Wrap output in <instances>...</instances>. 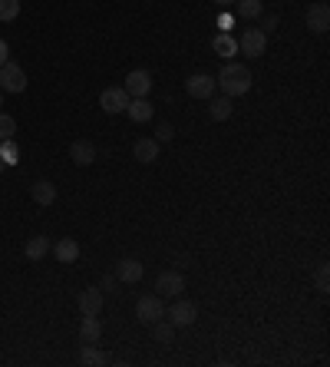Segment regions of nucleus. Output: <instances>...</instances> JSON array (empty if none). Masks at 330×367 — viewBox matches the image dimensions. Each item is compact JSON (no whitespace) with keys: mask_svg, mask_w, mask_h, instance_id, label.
Masks as SVG:
<instances>
[{"mask_svg":"<svg viewBox=\"0 0 330 367\" xmlns=\"http://www.w3.org/2000/svg\"><path fill=\"white\" fill-rule=\"evenodd\" d=\"M215 83L221 86L225 96H244V93L251 90V70L244 67V63H235V60H228L225 67H221V73L215 76Z\"/></svg>","mask_w":330,"mask_h":367,"instance_id":"1","label":"nucleus"},{"mask_svg":"<svg viewBox=\"0 0 330 367\" xmlns=\"http://www.w3.org/2000/svg\"><path fill=\"white\" fill-rule=\"evenodd\" d=\"M264 50H268V34L261 27H248L238 37V54L257 60V56H264Z\"/></svg>","mask_w":330,"mask_h":367,"instance_id":"2","label":"nucleus"},{"mask_svg":"<svg viewBox=\"0 0 330 367\" xmlns=\"http://www.w3.org/2000/svg\"><path fill=\"white\" fill-rule=\"evenodd\" d=\"M136 318L142 321V324H155L159 318H165V305L159 294H142L139 301H136Z\"/></svg>","mask_w":330,"mask_h":367,"instance_id":"3","label":"nucleus"},{"mask_svg":"<svg viewBox=\"0 0 330 367\" xmlns=\"http://www.w3.org/2000/svg\"><path fill=\"white\" fill-rule=\"evenodd\" d=\"M165 314H168V321H172L175 328H192V324H195V318H199V308H195V301L175 298V305H172Z\"/></svg>","mask_w":330,"mask_h":367,"instance_id":"4","label":"nucleus"},{"mask_svg":"<svg viewBox=\"0 0 330 367\" xmlns=\"http://www.w3.org/2000/svg\"><path fill=\"white\" fill-rule=\"evenodd\" d=\"M0 90L3 93H23L27 90V73L20 70L17 63H10V60L0 67Z\"/></svg>","mask_w":330,"mask_h":367,"instance_id":"5","label":"nucleus"},{"mask_svg":"<svg viewBox=\"0 0 330 367\" xmlns=\"http://www.w3.org/2000/svg\"><path fill=\"white\" fill-rule=\"evenodd\" d=\"M185 90H188L192 99H212L215 90H218V83H215V76L195 73V76H188V80H185Z\"/></svg>","mask_w":330,"mask_h":367,"instance_id":"6","label":"nucleus"},{"mask_svg":"<svg viewBox=\"0 0 330 367\" xmlns=\"http://www.w3.org/2000/svg\"><path fill=\"white\" fill-rule=\"evenodd\" d=\"M99 106H103V113L116 116V113H123L129 106V93L123 86H110V90L99 93Z\"/></svg>","mask_w":330,"mask_h":367,"instance_id":"7","label":"nucleus"},{"mask_svg":"<svg viewBox=\"0 0 330 367\" xmlns=\"http://www.w3.org/2000/svg\"><path fill=\"white\" fill-rule=\"evenodd\" d=\"M182 292H185V278L179 275V272H165V275H159V281H155V294H159V298H179Z\"/></svg>","mask_w":330,"mask_h":367,"instance_id":"8","label":"nucleus"},{"mask_svg":"<svg viewBox=\"0 0 330 367\" xmlns=\"http://www.w3.org/2000/svg\"><path fill=\"white\" fill-rule=\"evenodd\" d=\"M123 90L129 93V99L132 96H149V90H152V73L149 70H132V73H126V86Z\"/></svg>","mask_w":330,"mask_h":367,"instance_id":"9","label":"nucleus"},{"mask_svg":"<svg viewBox=\"0 0 330 367\" xmlns=\"http://www.w3.org/2000/svg\"><path fill=\"white\" fill-rule=\"evenodd\" d=\"M116 281H126V285L142 281V261H139V258H123V261L116 265Z\"/></svg>","mask_w":330,"mask_h":367,"instance_id":"10","label":"nucleus"},{"mask_svg":"<svg viewBox=\"0 0 330 367\" xmlns=\"http://www.w3.org/2000/svg\"><path fill=\"white\" fill-rule=\"evenodd\" d=\"M307 27H311L314 34H327L330 30V7L327 3H314L311 10H307Z\"/></svg>","mask_w":330,"mask_h":367,"instance_id":"11","label":"nucleus"},{"mask_svg":"<svg viewBox=\"0 0 330 367\" xmlns=\"http://www.w3.org/2000/svg\"><path fill=\"white\" fill-rule=\"evenodd\" d=\"M99 334H103V321H99V314H83L79 341H83V344H96V341H99Z\"/></svg>","mask_w":330,"mask_h":367,"instance_id":"12","label":"nucleus"},{"mask_svg":"<svg viewBox=\"0 0 330 367\" xmlns=\"http://www.w3.org/2000/svg\"><path fill=\"white\" fill-rule=\"evenodd\" d=\"M231 113H235V106H231V96H212V99H208V116H212L215 123L231 119Z\"/></svg>","mask_w":330,"mask_h":367,"instance_id":"13","label":"nucleus"},{"mask_svg":"<svg viewBox=\"0 0 330 367\" xmlns=\"http://www.w3.org/2000/svg\"><path fill=\"white\" fill-rule=\"evenodd\" d=\"M126 113H129V119H132V123H149V119H152V103H149L146 96H132V99H129V106H126Z\"/></svg>","mask_w":330,"mask_h":367,"instance_id":"14","label":"nucleus"},{"mask_svg":"<svg viewBox=\"0 0 330 367\" xmlns=\"http://www.w3.org/2000/svg\"><path fill=\"white\" fill-rule=\"evenodd\" d=\"M53 255L60 265H73L76 258H79V241L76 239H60L53 245Z\"/></svg>","mask_w":330,"mask_h":367,"instance_id":"15","label":"nucleus"},{"mask_svg":"<svg viewBox=\"0 0 330 367\" xmlns=\"http://www.w3.org/2000/svg\"><path fill=\"white\" fill-rule=\"evenodd\" d=\"M132 156L142 165H152L159 159V139H139V143L132 146Z\"/></svg>","mask_w":330,"mask_h":367,"instance_id":"16","label":"nucleus"},{"mask_svg":"<svg viewBox=\"0 0 330 367\" xmlns=\"http://www.w3.org/2000/svg\"><path fill=\"white\" fill-rule=\"evenodd\" d=\"M30 196H34L37 205H53L56 202V185L50 182V179H37V182L30 185Z\"/></svg>","mask_w":330,"mask_h":367,"instance_id":"17","label":"nucleus"},{"mask_svg":"<svg viewBox=\"0 0 330 367\" xmlns=\"http://www.w3.org/2000/svg\"><path fill=\"white\" fill-rule=\"evenodd\" d=\"M70 159H73L76 165H92L96 163V146L86 143V139H76L73 146H70Z\"/></svg>","mask_w":330,"mask_h":367,"instance_id":"18","label":"nucleus"},{"mask_svg":"<svg viewBox=\"0 0 330 367\" xmlns=\"http://www.w3.org/2000/svg\"><path fill=\"white\" fill-rule=\"evenodd\" d=\"M212 50H215L221 60H231V56L238 54V40L231 37V34H215V40H212Z\"/></svg>","mask_w":330,"mask_h":367,"instance_id":"19","label":"nucleus"},{"mask_svg":"<svg viewBox=\"0 0 330 367\" xmlns=\"http://www.w3.org/2000/svg\"><path fill=\"white\" fill-rule=\"evenodd\" d=\"M79 311L83 314H99L103 311V292L99 288H86L79 294Z\"/></svg>","mask_w":330,"mask_h":367,"instance_id":"20","label":"nucleus"},{"mask_svg":"<svg viewBox=\"0 0 330 367\" xmlns=\"http://www.w3.org/2000/svg\"><path fill=\"white\" fill-rule=\"evenodd\" d=\"M47 252H50V241H47V235H34V239L27 241V248H23V255L30 258V261L47 258Z\"/></svg>","mask_w":330,"mask_h":367,"instance_id":"21","label":"nucleus"},{"mask_svg":"<svg viewBox=\"0 0 330 367\" xmlns=\"http://www.w3.org/2000/svg\"><path fill=\"white\" fill-rule=\"evenodd\" d=\"M235 10L241 20H257L264 14V3L261 0H235Z\"/></svg>","mask_w":330,"mask_h":367,"instance_id":"22","label":"nucleus"},{"mask_svg":"<svg viewBox=\"0 0 330 367\" xmlns=\"http://www.w3.org/2000/svg\"><path fill=\"white\" fill-rule=\"evenodd\" d=\"M79 364L86 367H99V364H110V357L103 351H96L92 344H83V354H79Z\"/></svg>","mask_w":330,"mask_h":367,"instance_id":"23","label":"nucleus"},{"mask_svg":"<svg viewBox=\"0 0 330 367\" xmlns=\"http://www.w3.org/2000/svg\"><path fill=\"white\" fill-rule=\"evenodd\" d=\"M152 334H155V341H159V344H172V338H175V324L159 318V321L152 324Z\"/></svg>","mask_w":330,"mask_h":367,"instance_id":"24","label":"nucleus"},{"mask_svg":"<svg viewBox=\"0 0 330 367\" xmlns=\"http://www.w3.org/2000/svg\"><path fill=\"white\" fill-rule=\"evenodd\" d=\"M14 132H17V119L7 116V113H0V143H3V139H14Z\"/></svg>","mask_w":330,"mask_h":367,"instance_id":"25","label":"nucleus"},{"mask_svg":"<svg viewBox=\"0 0 330 367\" xmlns=\"http://www.w3.org/2000/svg\"><path fill=\"white\" fill-rule=\"evenodd\" d=\"M20 17V0H0V20H17Z\"/></svg>","mask_w":330,"mask_h":367,"instance_id":"26","label":"nucleus"},{"mask_svg":"<svg viewBox=\"0 0 330 367\" xmlns=\"http://www.w3.org/2000/svg\"><path fill=\"white\" fill-rule=\"evenodd\" d=\"M0 159L7 165L17 163V143H14V139H3V143H0Z\"/></svg>","mask_w":330,"mask_h":367,"instance_id":"27","label":"nucleus"},{"mask_svg":"<svg viewBox=\"0 0 330 367\" xmlns=\"http://www.w3.org/2000/svg\"><path fill=\"white\" fill-rule=\"evenodd\" d=\"M317 292H330V272H327V265H320V272H317Z\"/></svg>","mask_w":330,"mask_h":367,"instance_id":"28","label":"nucleus"},{"mask_svg":"<svg viewBox=\"0 0 330 367\" xmlns=\"http://www.w3.org/2000/svg\"><path fill=\"white\" fill-rule=\"evenodd\" d=\"M172 136H175V129H172V123H159V129H155V139H159V143H168Z\"/></svg>","mask_w":330,"mask_h":367,"instance_id":"29","label":"nucleus"},{"mask_svg":"<svg viewBox=\"0 0 330 367\" xmlns=\"http://www.w3.org/2000/svg\"><path fill=\"white\" fill-rule=\"evenodd\" d=\"M231 27H235V17H231V14H221L218 17V34H231Z\"/></svg>","mask_w":330,"mask_h":367,"instance_id":"30","label":"nucleus"},{"mask_svg":"<svg viewBox=\"0 0 330 367\" xmlns=\"http://www.w3.org/2000/svg\"><path fill=\"white\" fill-rule=\"evenodd\" d=\"M261 30H264V34H271V30H277V17H275V14L261 17Z\"/></svg>","mask_w":330,"mask_h":367,"instance_id":"31","label":"nucleus"},{"mask_svg":"<svg viewBox=\"0 0 330 367\" xmlns=\"http://www.w3.org/2000/svg\"><path fill=\"white\" fill-rule=\"evenodd\" d=\"M99 292L106 294V292H116V275H106L103 281H99Z\"/></svg>","mask_w":330,"mask_h":367,"instance_id":"32","label":"nucleus"},{"mask_svg":"<svg viewBox=\"0 0 330 367\" xmlns=\"http://www.w3.org/2000/svg\"><path fill=\"white\" fill-rule=\"evenodd\" d=\"M7 60H10V47H7V40L0 37V67H3Z\"/></svg>","mask_w":330,"mask_h":367,"instance_id":"33","label":"nucleus"},{"mask_svg":"<svg viewBox=\"0 0 330 367\" xmlns=\"http://www.w3.org/2000/svg\"><path fill=\"white\" fill-rule=\"evenodd\" d=\"M215 3H218V7H231L235 0H215Z\"/></svg>","mask_w":330,"mask_h":367,"instance_id":"34","label":"nucleus"},{"mask_svg":"<svg viewBox=\"0 0 330 367\" xmlns=\"http://www.w3.org/2000/svg\"><path fill=\"white\" fill-rule=\"evenodd\" d=\"M0 106H3V96H0Z\"/></svg>","mask_w":330,"mask_h":367,"instance_id":"35","label":"nucleus"}]
</instances>
